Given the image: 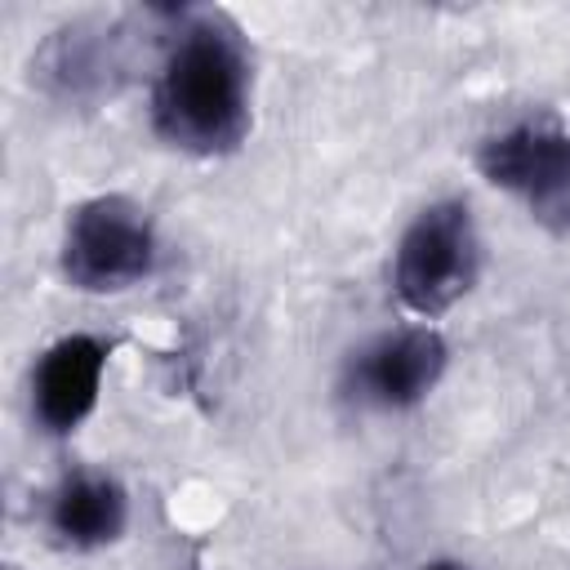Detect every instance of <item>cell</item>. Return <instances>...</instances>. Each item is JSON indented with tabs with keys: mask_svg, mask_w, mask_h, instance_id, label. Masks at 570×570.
<instances>
[{
	"mask_svg": "<svg viewBox=\"0 0 570 570\" xmlns=\"http://www.w3.org/2000/svg\"><path fill=\"white\" fill-rule=\"evenodd\" d=\"M254 125V53L218 9L178 13L174 40L151 80V129L191 156H223Z\"/></svg>",
	"mask_w": 570,
	"mask_h": 570,
	"instance_id": "6da1fadb",
	"label": "cell"
},
{
	"mask_svg": "<svg viewBox=\"0 0 570 570\" xmlns=\"http://www.w3.org/2000/svg\"><path fill=\"white\" fill-rule=\"evenodd\" d=\"M476 272H481V236L468 200H436L419 209L392 254L396 298L423 321L450 312L476 285Z\"/></svg>",
	"mask_w": 570,
	"mask_h": 570,
	"instance_id": "7a4b0ae2",
	"label": "cell"
},
{
	"mask_svg": "<svg viewBox=\"0 0 570 570\" xmlns=\"http://www.w3.org/2000/svg\"><path fill=\"white\" fill-rule=\"evenodd\" d=\"M156 227L129 196H89L67 214L62 276L85 294H116L156 272Z\"/></svg>",
	"mask_w": 570,
	"mask_h": 570,
	"instance_id": "3957f363",
	"label": "cell"
},
{
	"mask_svg": "<svg viewBox=\"0 0 570 570\" xmlns=\"http://www.w3.org/2000/svg\"><path fill=\"white\" fill-rule=\"evenodd\" d=\"M476 165L494 187L512 191L543 227L570 236V134L557 120L530 116L499 129L481 142Z\"/></svg>",
	"mask_w": 570,
	"mask_h": 570,
	"instance_id": "277c9868",
	"label": "cell"
},
{
	"mask_svg": "<svg viewBox=\"0 0 570 570\" xmlns=\"http://www.w3.org/2000/svg\"><path fill=\"white\" fill-rule=\"evenodd\" d=\"M445 361L450 347L432 325L387 330L347 356L343 396L361 410H410L441 383Z\"/></svg>",
	"mask_w": 570,
	"mask_h": 570,
	"instance_id": "5b68a950",
	"label": "cell"
},
{
	"mask_svg": "<svg viewBox=\"0 0 570 570\" xmlns=\"http://www.w3.org/2000/svg\"><path fill=\"white\" fill-rule=\"evenodd\" d=\"M107 352L111 347L94 334H67L40 352L31 370V410L45 432L67 436L89 419V410L98 405Z\"/></svg>",
	"mask_w": 570,
	"mask_h": 570,
	"instance_id": "8992f818",
	"label": "cell"
},
{
	"mask_svg": "<svg viewBox=\"0 0 570 570\" xmlns=\"http://www.w3.org/2000/svg\"><path fill=\"white\" fill-rule=\"evenodd\" d=\"M45 525L62 548H107L129 525V494L111 472H71L53 485Z\"/></svg>",
	"mask_w": 570,
	"mask_h": 570,
	"instance_id": "52a82bcc",
	"label": "cell"
},
{
	"mask_svg": "<svg viewBox=\"0 0 570 570\" xmlns=\"http://www.w3.org/2000/svg\"><path fill=\"white\" fill-rule=\"evenodd\" d=\"M419 570H472V566H463V561H428Z\"/></svg>",
	"mask_w": 570,
	"mask_h": 570,
	"instance_id": "ba28073f",
	"label": "cell"
},
{
	"mask_svg": "<svg viewBox=\"0 0 570 570\" xmlns=\"http://www.w3.org/2000/svg\"><path fill=\"white\" fill-rule=\"evenodd\" d=\"M191 570H196V566H191Z\"/></svg>",
	"mask_w": 570,
	"mask_h": 570,
	"instance_id": "9c48e42d",
	"label": "cell"
}]
</instances>
